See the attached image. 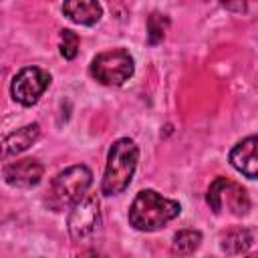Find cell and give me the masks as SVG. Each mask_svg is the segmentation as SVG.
<instances>
[{"mask_svg": "<svg viewBox=\"0 0 258 258\" xmlns=\"http://www.w3.org/2000/svg\"><path fill=\"white\" fill-rule=\"evenodd\" d=\"M230 163L244 177H258V135H250L236 143L230 151Z\"/></svg>", "mask_w": 258, "mask_h": 258, "instance_id": "cell-8", "label": "cell"}, {"mask_svg": "<svg viewBox=\"0 0 258 258\" xmlns=\"http://www.w3.org/2000/svg\"><path fill=\"white\" fill-rule=\"evenodd\" d=\"M220 4L230 12H246L248 0H220Z\"/></svg>", "mask_w": 258, "mask_h": 258, "instance_id": "cell-16", "label": "cell"}, {"mask_svg": "<svg viewBox=\"0 0 258 258\" xmlns=\"http://www.w3.org/2000/svg\"><path fill=\"white\" fill-rule=\"evenodd\" d=\"M44 167L36 159H20L12 161L4 167V181L12 187H32L42 179Z\"/></svg>", "mask_w": 258, "mask_h": 258, "instance_id": "cell-9", "label": "cell"}, {"mask_svg": "<svg viewBox=\"0 0 258 258\" xmlns=\"http://www.w3.org/2000/svg\"><path fill=\"white\" fill-rule=\"evenodd\" d=\"M50 75L40 67H24L20 69L10 85L12 99L24 107H30L38 101V97L48 89Z\"/></svg>", "mask_w": 258, "mask_h": 258, "instance_id": "cell-7", "label": "cell"}, {"mask_svg": "<svg viewBox=\"0 0 258 258\" xmlns=\"http://www.w3.org/2000/svg\"><path fill=\"white\" fill-rule=\"evenodd\" d=\"M91 77L101 85L119 87L133 75V56L125 48L99 52L91 60Z\"/></svg>", "mask_w": 258, "mask_h": 258, "instance_id": "cell-4", "label": "cell"}, {"mask_svg": "<svg viewBox=\"0 0 258 258\" xmlns=\"http://www.w3.org/2000/svg\"><path fill=\"white\" fill-rule=\"evenodd\" d=\"M254 238L250 234V230L246 228H234L230 230L224 238H222V252L230 254V256H238V254H244L250 250Z\"/></svg>", "mask_w": 258, "mask_h": 258, "instance_id": "cell-12", "label": "cell"}, {"mask_svg": "<svg viewBox=\"0 0 258 258\" xmlns=\"http://www.w3.org/2000/svg\"><path fill=\"white\" fill-rule=\"evenodd\" d=\"M62 12L71 22L83 26H93L103 16V8L97 0H64Z\"/></svg>", "mask_w": 258, "mask_h": 258, "instance_id": "cell-10", "label": "cell"}, {"mask_svg": "<svg viewBox=\"0 0 258 258\" xmlns=\"http://www.w3.org/2000/svg\"><path fill=\"white\" fill-rule=\"evenodd\" d=\"M181 206L175 200H167L155 189H141L131 208H129V224L139 232H155L161 230L167 222L177 218Z\"/></svg>", "mask_w": 258, "mask_h": 258, "instance_id": "cell-1", "label": "cell"}, {"mask_svg": "<svg viewBox=\"0 0 258 258\" xmlns=\"http://www.w3.org/2000/svg\"><path fill=\"white\" fill-rule=\"evenodd\" d=\"M93 181V173L87 165H71L64 171H60L50 185V206L62 208V206H75L81 198L87 196V189Z\"/></svg>", "mask_w": 258, "mask_h": 258, "instance_id": "cell-3", "label": "cell"}, {"mask_svg": "<svg viewBox=\"0 0 258 258\" xmlns=\"http://www.w3.org/2000/svg\"><path fill=\"white\" fill-rule=\"evenodd\" d=\"M169 26V20L165 14H157L153 12L149 18H147V42L149 44H159L165 36V30Z\"/></svg>", "mask_w": 258, "mask_h": 258, "instance_id": "cell-14", "label": "cell"}, {"mask_svg": "<svg viewBox=\"0 0 258 258\" xmlns=\"http://www.w3.org/2000/svg\"><path fill=\"white\" fill-rule=\"evenodd\" d=\"M206 200L216 214L228 210L232 216H246L250 210V198L246 189L240 183L226 177H216L210 183Z\"/></svg>", "mask_w": 258, "mask_h": 258, "instance_id": "cell-5", "label": "cell"}, {"mask_svg": "<svg viewBox=\"0 0 258 258\" xmlns=\"http://www.w3.org/2000/svg\"><path fill=\"white\" fill-rule=\"evenodd\" d=\"M69 234L73 240L77 242H85L91 236H95V232L101 226V202L95 194H87L85 198H81L71 214H69Z\"/></svg>", "mask_w": 258, "mask_h": 258, "instance_id": "cell-6", "label": "cell"}, {"mask_svg": "<svg viewBox=\"0 0 258 258\" xmlns=\"http://www.w3.org/2000/svg\"><path fill=\"white\" fill-rule=\"evenodd\" d=\"M137 159H139L137 145L129 137L117 139L111 145L109 155H107V165H105V175H103V181H101V191L105 196L123 194L131 183V177H133L135 167H137Z\"/></svg>", "mask_w": 258, "mask_h": 258, "instance_id": "cell-2", "label": "cell"}, {"mask_svg": "<svg viewBox=\"0 0 258 258\" xmlns=\"http://www.w3.org/2000/svg\"><path fill=\"white\" fill-rule=\"evenodd\" d=\"M202 242V234L198 230H181L173 236V252L177 254H191L198 250Z\"/></svg>", "mask_w": 258, "mask_h": 258, "instance_id": "cell-13", "label": "cell"}, {"mask_svg": "<svg viewBox=\"0 0 258 258\" xmlns=\"http://www.w3.org/2000/svg\"><path fill=\"white\" fill-rule=\"evenodd\" d=\"M77 52H79V36H77V32L62 30L60 32V54L67 60H71V58L77 56Z\"/></svg>", "mask_w": 258, "mask_h": 258, "instance_id": "cell-15", "label": "cell"}, {"mask_svg": "<svg viewBox=\"0 0 258 258\" xmlns=\"http://www.w3.org/2000/svg\"><path fill=\"white\" fill-rule=\"evenodd\" d=\"M38 135H40L38 123H30V125H24V127L12 131L2 141V155L8 157V155H16V153L26 151L38 139Z\"/></svg>", "mask_w": 258, "mask_h": 258, "instance_id": "cell-11", "label": "cell"}]
</instances>
